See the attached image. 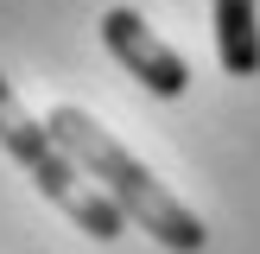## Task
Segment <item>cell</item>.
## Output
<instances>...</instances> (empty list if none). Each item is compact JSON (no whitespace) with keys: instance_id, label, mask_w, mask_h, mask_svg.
Returning a JSON list of instances; mask_svg holds the SVG:
<instances>
[{"instance_id":"1","label":"cell","mask_w":260,"mask_h":254,"mask_svg":"<svg viewBox=\"0 0 260 254\" xmlns=\"http://www.w3.org/2000/svg\"><path fill=\"white\" fill-rule=\"evenodd\" d=\"M45 134L57 140V152H63V159H70L95 190H108V197H114V210L127 216V229H146L165 254H203L210 229L197 223V210H184V203H178L172 190H165L89 108H70V102L51 108V114H45Z\"/></svg>"},{"instance_id":"2","label":"cell","mask_w":260,"mask_h":254,"mask_svg":"<svg viewBox=\"0 0 260 254\" xmlns=\"http://www.w3.org/2000/svg\"><path fill=\"white\" fill-rule=\"evenodd\" d=\"M95 32H102V45L114 51V64H121V70L134 76V83L146 89V96H159V102H178V96L190 89V64L178 57V51L165 45V38L152 32V25L140 19L134 7H108Z\"/></svg>"},{"instance_id":"3","label":"cell","mask_w":260,"mask_h":254,"mask_svg":"<svg viewBox=\"0 0 260 254\" xmlns=\"http://www.w3.org/2000/svg\"><path fill=\"white\" fill-rule=\"evenodd\" d=\"M32 184L45 190V197L57 203V210L70 216L76 229H83V235H95V241H121V235H127V216L114 210V197H108V190H95L70 159H63L57 140H51V152L32 165Z\"/></svg>"},{"instance_id":"4","label":"cell","mask_w":260,"mask_h":254,"mask_svg":"<svg viewBox=\"0 0 260 254\" xmlns=\"http://www.w3.org/2000/svg\"><path fill=\"white\" fill-rule=\"evenodd\" d=\"M216 57L229 76H260V0H216Z\"/></svg>"},{"instance_id":"5","label":"cell","mask_w":260,"mask_h":254,"mask_svg":"<svg viewBox=\"0 0 260 254\" xmlns=\"http://www.w3.org/2000/svg\"><path fill=\"white\" fill-rule=\"evenodd\" d=\"M0 146H7L13 159L25 165V172H32V165L51 152V134H45V121H32V114H25V102L13 96V83H7V76H0Z\"/></svg>"}]
</instances>
